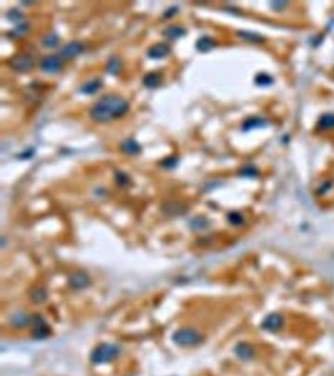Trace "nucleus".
<instances>
[{
  "mask_svg": "<svg viewBox=\"0 0 334 376\" xmlns=\"http://www.w3.org/2000/svg\"><path fill=\"white\" fill-rule=\"evenodd\" d=\"M129 109V102L121 95L106 94L90 108L89 116L97 122H108L124 116Z\"/></svg>",
  "mask_w": 334,
  "mask_h": 376,
  "instance_id": "1",
  "label": "nucleus"
},
{
  "mask_svg": "<svg viewBox=\"0 0 334 376\" xmlns=\"http://www.w3.org/2000/svg\"><path fill=\"white\" fill-rule=\"evenodd\" d=\"M119 352L120 349L115 345H101L93 351L91 355V359L96 363L107 362L115 358L118 356Z\"/></svg>",
  "mask_w": 334,
  "mask_h": 376,
  "instance_id": "2",
  "label": "nucleus"
},
{
  "mask_svg": "<svg viewBox=\"0 0 334 376\" xmlns=\"http://www.w3.org/2000/svg\"><path fill=\"white\" fill-rule=\"evenodd\" d=\"M8 65L14 71L19 73H28L34 68V60L26 54L14 55L8 60Z\"/></svg>",
  "mask_w": 334,
  "mask_h": 376,
  "instance_id": "3",
  "label": "nucleus"
},
{
  "mask_svg": "<svg viewBox=\"0 0 334 376\" xmlns=\"http://www.w3.org/2000/svg\"><path fill=\"white\" fill-rule=\"evenodd\" d=\"M39 67L44 73L55 74L59 72L63 67V59L60 57L59 54L47 55L40 60Z\"/></svg>",
  "mask_w": 334,
  "mask_h": 376,
  "instance_id": "4",
  "label": "nucleus"
},
{
  "mask_svg": "<svg viewBox=\"0 0 334 376\" xmlns=\"http://www.w3.org/2000/svg\"><path fill=\"white\" fill-rule=\"evenodd\" d=\"M174 341L181 346L195 345L199 342L200 337L198 333L192 329H181L177 330L174 334Z\"/></svg>",
  "mask_w": 334,
  "mask_h": 376,
  "instance_id": "5",
  "label": "nucleus"
},
{
  "mask_svg": "<svg viewBox=\"0 0 334 376\" xmlns=\"http://www.w3.org/2000/svg\"><path fill=\"white\" fill-rule=\"evenodd\" d=\"M83 50L84 44L80 40H72L61 47L59 55L62 59H71L81 54Z\"/></svg>",
  "mask_w": 334,
  "mask_h": 376,
  "instance_id": "6",
  "label": "nucleus"
},
{
  "mask_svg": "<svg viewBox=\"0 0 334 376\" xmlns=\"http://www.w3.org/2000/svg\"><path fill=\"white\" fill-rule=\"evenodd\" d=\"M171 52V47L166 42H157L147 49V56L151 59H161L168 56Z\"/></svg>",
  "mask_w": 334,
  "mask_h": 376,
  "instance_id": "7",
  "label": "nucleus"
},
{
  "mask_svg": "<svg viewBox=\"0 0 334 376\" xmlns=\"http://www.w3.org/2000/svg\"><path fill=\"white\" fill-rule=\"evenodd\" d=\"M162 35L169 40H176L184 37L186 35V30L179 25H171L163 30Z\"/></svg>",
  "mask_w": 334,
  "mask_h": 376,
  "instance_id": "8",
  "label": "nucleus"
},
{
  "mask_svg": "<svg viewBox=\"0 0 334 376\" xmlns=\"http://www.w3.org/2000/svg\"><path fill=\"white\" fill-rule=\"evenodd\" d=\"M120 148H121V151L127 155H138L141 152L140 144L134 139H125L122 142Z\"/></svg>",
  "mask_w": 334,
  "mask_h": 376,
  "instance_id": "9",
  "label": "nucleus"
},
{
  "mask_svg": "<svg viewBox=\"0 0 334 376\" xmlns=\"http://www.w3.org/2000/svg\"><path fill=\"white\" fill-rule=\"evenodd\" d=\"M123 68V60L118 55L111 56L106 64V71L108 74L116 76L118 75Z\"/></svg>",
  "mask_w": 334,
  "mask_h": 376,
  "instance_id": "10",
  "label": "nucleus"
},
{
  "mask_svg": "<svg viewBox=\"0 0 334 376\" xmlns=\"http://www.w3.org/2000/svg\"><path fill=\"white\" fill-rule=\"evenodd\" d=\"M162 81L163 76L160 72H149L142 79L143 84L148 88L158 87L162 83Z\"/></svg>",
  "mask_w": 334,
  "mask_h": 376,
  "instance_id": "11",
  "label": "nucleus"
},
{
  "mask_svg": "<svg viewBox=\"0 0 334 376\" xmlns=\"http://www.w3.org/2000/svg\"><path fill=\"white\" fill-rule=\"evenodd\" d=\"M101 85H102V80L99 78H96V79H90V80L84 82L79 87V92L82 94L91 95V94L97 92L98 89L101 87Z\"/></svg>",
  "mask_w": 334,
  "mask_h": 376,
  "instance_id": "12",
  "label": "nucleus"
},
{
  "mask_svg": "<svg viewBox=\"0 0 334 376\" xmlns=\"http://www.w3.org/2000/svg\"><path fill=\"white\" fill-rule=\"evenodd\" d=\"M30 30V25L28 22H22L20 24H17L12 30L8 31L7 33V37L9 39H12V40H15V39H19L23 36H25Z\"/></svg>",
  "mask_w": 334,
  "mask_h": 376,
  "instance_id": "13",
  "label": "nucleus"
},
{
  "mask_svg": "<svg viewBox=\"0 0 334 376\" xmlns=\"http://www.w3.org/2000/svg\"><path fill=\"white\" fill-rule=\"evenodd\" d=\"M216 46V41L210 37H202L198 39L195 47L201 52H207Z\"/></svg>",
  "mask_w": 334,
  "mask_h": 376,
  "instance_id": "14",
  "label": "nucleus"
},
{
  "mask_svg": "<svg viewBox=\"0 0 334 376\" xmlns=\"http://www.w3.org/2000/svg\"><path fill=\"white\" fill-rule=\"evenodd\" d=\"M59 41H60V37L56 32H50L47 35H45L44 38L42 39V44L45 47H49V48H53L57 46Z\"/></svg>",
  "mask_w": 334,
  "mask_h": 376,
  "instance_id": "15",
  "label": "nucleus"
},
{
  "mask_svg": "<svg viewBox=\"0 0 334 376\" xmlns=\"http://www.w3.org/2000/svg\"><path fill=\"white\" fill-rule=\"evenodd\" d=\"M6 18L12 23L20 24L23 22L24 19V13L19 8H11L6 13Z\"/></svg>",
  "mask_w": 334,
  "mask_h": 376,
  "instance_id": "16",
  "label": "nucleus"
},
{
  "mask_svg": "<svg viewBox=\"0 0 334 376\" xmlns=\"http://www.w3.org/2000/svg\"><path fill=\"white\" fill-rule=\"evenodd\" d=\"M115 179H116V182L120 185V186H123V187H127L131 184V178L130 176L126 173V172H123V171H116L115 172Z\"/></svg>",
  "mask_w": 334,
  "mask_h": 376,
  "instance_id": "17",
  "label": "nucleus"
},
{
  "mask_svg": "<svg viewBox=\"0 0 334 376\" xmlns=\"http://www.w3.org/2000/svg\"><path fill=\"white\" fill-rule=\"evenodd\" d=\"M179 159L177 156H168L163 158L160 162L159 165L165 169H174L177 166Z\"/></svg>",
  "mask_w": 334,
  "mask_h": 376,
  "instance_id": "18",
  "label": "nucleus"
},
{
  "mask_svg": "<svg viewBox=\"0 0 334 376\" xmlns=\"http://www.w3.org/2000/svg\"><path fill=\"white\" fill-rule=\"evenodd\" d=\"M87 277L82 274H76L71 278V284L76 288H81L86 285Z\"/></svg>",
  "mask_w": 334,
  "mask_h": 376,
  "instance_id": "19",
  "label": "nucleus"
},
{
  "mask_svg": "<svg viewBox=\"0 0 334 376\" xmlns=\"http://www.w3.org/2000/svg\"><path fill=\"white\" fill-rule=\"evenodd\" d=\"M319 127L322 129L334 128V115H326L319 120Z\"/></svg>",
  "mask_w": 334,
  "mask_h": 376,
  "instance_id": "20",
  "label": "nucleus"
},
{
  "mask_svg": "<svg viewBox=\"0 0 334 376\" xmlns=\"http://www.w3.org/2000/svg\"><path fill=\"white\" fill-rule=\"evenodd\" d=\"M35 153H36V148L35 147H29V148L25 149L24 151L20 152L16 157L19 160H29V159L34 157Z\"/></svg>",
  "mask_w": 334,
  "mask_h": 376,
  "instance_id": "21",
  "label": "nucleus"
},
{
  "mask_svg": "<svg viewBox=\"0 0 334 376\" xmlns=\"http://www.w3.org/2000/svg\"><path fill=\"white\" fill-rule=\"evenodd\" d=\"M178 6L177 5H172V6H169L164 12H163V18L164 19H171L173 18L177 12H178Z\"/></svg>",
  "mask_w": 334,
  "mask_h": 376,
  "instance_id": "22",
  "label": "nucleus"
}]
</instances>
